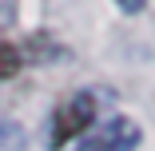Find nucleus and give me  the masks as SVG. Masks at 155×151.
I'll use <instances>...</instances> for the list:
<instances>
[{"label": "nucleus", "instance_id": "f03ea898", "mask_svg": "<svg viewBox=\"0 0 155 151\" xmlns=\"http://www.w3.org/2000/svg\"><path fill=\"white\" fill-rule=\"evenodd\" d=\"M135 147H139V123L127 115H115L107 123L91 127L80 151H135Z\"/></svg>", "mask_w": 155, "mask_h": 151}, {"label": "nucleus", "instance_id": "7ed1b4c3", "mask_svg": "<svg viewBox=\"0 0 155 151\" xmlns=\"http://www.w3.org/2000/svg\"><path fill=\"white\" fill-rule=\"evenodd\" d=\"M20 68H24L20 48H16V44H8V40H0V80H12Z\"/></svg>", "mask_w": 155, "mask_h": 151}, {"label": "nucleus", "instance_id": "f257e3e1", "mask_svg": "<svg viewBox=\"0 0 155 151\" xmlns=\"http://www.w3.org/2000/svg\"><path fill=\"white\" fill-rule=\"evenodd\" d=\"M96 111H100V103H96L91 92H72L64 103L52 111L48 143H52V147H64V143H72L76 135H87V127L96 123Z\"/></svg>", "mask_w": 155, "mask_h": 151}, {"label": "nucleus", "instance_id": "20e7f679", "mask_svg": "<svg viewBox=\"0 0 155 151\" xmlns=\"http://www.w3.org/2000/svg\"><path fill=\"white\" fill-rule=\"evenodd\" d=\"M16 20V0H0V24H12Z\"/></svg>", "mask_w": 155, "mask_h": 151}, {"label": "nucleus", "instance_id": "39448f33", "mask_svg": "<svg viewBox=\"0 0 155 151\" xmlns=\"http://www.w3.org/2000/svg\"><path fill=\"white\" fill-rule=\"evenodd\" d=\"M115 4H119L123 12H139V8H143V0H115Z\"/></svg>", "mask_w": 155, "mask_h": 151}]
</instances>
